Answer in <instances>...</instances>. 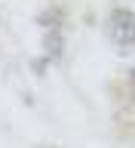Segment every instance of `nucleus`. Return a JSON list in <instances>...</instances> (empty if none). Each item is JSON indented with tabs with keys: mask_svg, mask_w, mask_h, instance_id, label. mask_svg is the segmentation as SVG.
<instances>
[{
	"mask_svg": "<svg viewBox=\"0 0 135 148\" xmlns=\"http://www.w3.org/2000/svg\"><path fill=\"white\" fill-rule=\"evenodd\" d=\"M108 37L117 46V53H129L135 46V12L126 6H114L108 12Z\"/></svg>",
	"mask_w": 135,
	"mask_h": 148,
	"instance_id": "f257e3e1",
	"label": "nucleus"
},
{
	"mask_svg": "<svg viewBox=\"0 0 135 148\" xmlns=\"http://www.w3.org/2000/svg\"><path fill=\"white\" fill-rule=\"evenodd\" d=\"M34 22L43 28V31H52V28H58L64 22V9L62 6H46V9H40L34 16Z\"/></svg>",
	"mask_w": 135,
	"mask_h": 148,
	"instance_id": "f03ea898",
	"label": "nucleus"
},
{
	"mask_svg": "<svg viewBox=\"0 0 135 148\" xmlns=\"http://www.w3.org/2000/svg\"><path fill=\"white\" fill-rule=\"evenodd\" d=\"M62 53H64V37H62V31L58 28H52V31H46L43 34V56H49V59H62Z\"/></svg>",
	"mask_w": 135,
	"mask_h": 148,
	"instance_id": "7ed1b4c3",
	"label": "nucleus"
},
{
	"mask_svg": "<svg viewBox=\"0 0 135 148\" xmlns=\"http://www.w3.org/2000/svg\"><path fill=\"white\" fill-rule=\"evenodd\" d=\"M52 62V59H49V56H43V59H37V62H31V68H34V74H40V77H43L46 74V65Z\"/></svg>",
	"mask_w": 135,
	"mask_h": 148,
	"instance_id": "20e7f679",
	"label": "nucleus"
},
{
	"mask_svg": "<svg viewBox=\"0 0 135 148\" xmlns=\"http://www.w3.org/2000/svg\"><path fill=\"white\" fill-rule=\"evenodd\" d=\"M129 83H132V86H135V68H132V71H129Z\"/></svg>",
	"mask_w": 135,
	"mask_h": 148,
	"instance_id": "39448f33",
	"label": "nucleus"
},
{
	"mask_svg": "<svg viewBox=\"0 0 135 148\" xmlns=\"http://www.w3.org/2000/svg\"><path fill=\"white\" fill-rule=\"evenodd\" d=\"M40 148H46V145H40Z\"/></svg>",
	"mask_w": 135,
	"mask_h": 148,
	"instance_id": "423d86ee",
	"label": "nucleus"
}]
</instances>
